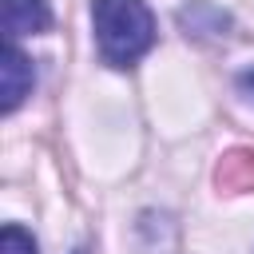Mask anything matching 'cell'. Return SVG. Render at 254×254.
Listing matches in <instances>:
<instances>
[{"label":"cell","instance_id":"277c9868","mask_svg":"<svg viewBox=\"0 0 254 254\" xmlns=\"http://www.w3.org/2000/svg\"><path fill=\"white\" fill-rule=\"evenodd\" d=\"M179 24L187 28V36L190 32H222V28H230V16L222 12V8H214V4H206V0H190V4H183L179 8Z\"/></svg>","mask_w":254,"mask_h":254},{"label":"cell","instance_id":"3957f363","mask_svg":"<svg viewBox=\"0 0 254 254\" xmlns=\"http://www.w3.org/2000/svg\"><path fill=\"white\" fill-rule=\"evenodd\" d=\"M52 28V8L48 0H4V36L20 40V36H36Z\"/></svg>","mask_w":254,"mask_h":254},{"label":"cell","instance_id":"5b68a950","mask_svg":"<svg viewBox=\"0 0 254 254\" xmlns=\"http://www.w3.org/2000/svg\"><path fill=\"white\" fill-rule=\"evenodd\" d=\"M0 254H36V238H32L24 226L8 222V226L0 230Z\"/></svg>","mask_w":254,"mask_h":254},{"label":"cell","instance_id":"8992f818","mask_svg":"<svg viewBox=\"0 0 254 254\" xmlns=\"http://www.w3.org/2000/svg\"><path fill=\"white\" fill-rule=\"evenodd\" d=\"M234 87H238V95H242L246 103H254V67L238 71V75H234Z\"/></svg>","mask_w":254,"mask_h":254},{"label":"cell","instance_id":"7a4b0ae2","mask_svg":"<svg viewBox=\"0 0 254 254\" xmlns=\"http://www.w3.org/2000/svg\"><path fill=\"white\" fill-rule=\"evenodd\" d=\"M32 83H36L32 60L16 48V40H8L4 52H0V111L12 115V111L32 95Z\"/></svg>","mask_w":254,"mask_h":254},{"label":"cell","instance_id":"52a82bcc","mask_svg":"<svg viewBox=\"0 0 254 254\" xmlns=\"http://www.w3.org/2000/svg\"><path fill=\"white\" fill-rule=\"evenodd\" d=\"M75 254H83V250H75Z\"/></svg>","mask_w":254,"mask_h":254},{"label":"cell","instance_id":"6da1fadb","mask_svg":"<svg viewBox=\"0 0 254 254\" xmlns=\"http://www.w3.org/2000/svg\"><path fill=\"white\" fill-rule=\"evenodd\" d=\"M91 28L107 67H131L155 48V16L143 0H91Z\"/></svg>","mask_w":254,"mask_h":254}]
</instances>
